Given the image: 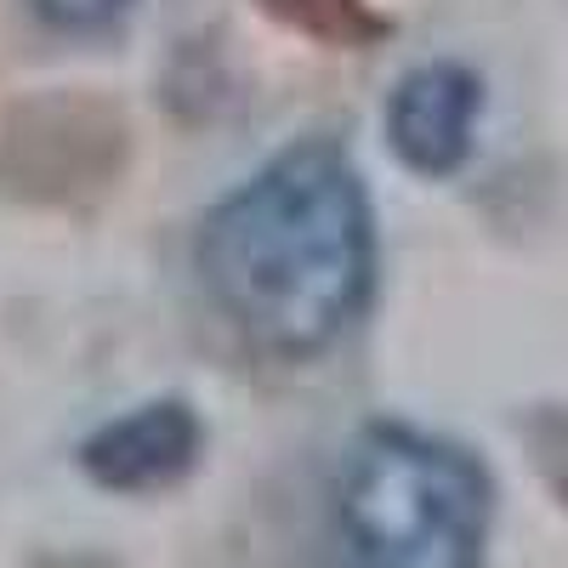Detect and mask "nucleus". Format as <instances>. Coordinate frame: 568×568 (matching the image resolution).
Listing matches in <instances>:
<instances>
[{
    "label": "nucleus",
    "instance_id": "nucleus-1",
    "mask_svg": "<svg viewBox=\"0 0 568 568\" xmlns=\"http://www.w3.org/2000/svg\"><path fill=\"white\" fill-rule=\"evenodd\" d=\"M194 267L211 307L262 358L329 353L375 296V205L353 154L329 136L273 154L205 211Z\"/></svg>",
    "mask_w": 568,
    "mask_h": 568
},
{
    "label": "nucleus",
    "instance_id": "nucleus-2",
    "mask_svg": "<svg viewBox=\"0 0 568 568\" xmlns=\"http://www.w3.org/2000/svg\"><path fill=\"white\" fill-rule=\"evenodd\" d=\"M495 529L489 466L404 420L342 449L324 506L329 568H484Z\"/></svg>",
    "mask_w": 568,
    "mask_h": 568
},
{
    "label": "nucleus",
    "instance_id": "nucleus-3",
    "mask_svg": "<svg viewBox=\"0 0 568 568\" xmlns=\"http://www.w3.org/2000/svg\"><path fill=\"white\" fill-rule=\"evenodd\" d=\"M131 160V125L109 98L45 91L0 120V187L29 205L109 194Z\"/></svg>",
    "mask_w": 568,
    "mask_h": 568
},
{
    "label": "nucleus",
    "instance_id": "nucleus-4",
    "mask_svg": "<svg viewBox=\"0 0 568 568\" xmlns=\"http://www.w3.org/2000/svg\"><path fill=\"white\" fill-rule=\"evenodd\" d=\"M205 455V420L187 398L136 404L80 444V471L109 495H160Z\"/></svg>",
    "mask_w": 568,
    "mask_h": 568
},
{
    "label": "nucleus",
    "instance_id": "nucleus-5",
    "mask_svg": "<svg viewBox=\"0 0 568 568\" xmlns=\"http://www.w3.org/2000/svg\"><path fill=\"white\" fill-rule=\"evenodd\" d=\"M484 120V80L455 58L420 63L393 85L387 142L404 171L415 176H455L478 149Z\"/></svg>",
    "mask_w": 568,
    "mask_h": 568
},
{
    "label": "nucleus",
    "instance_id": "nucleus-6",
    "mask_svg": "<svg viewBox=\"0 0 568 568\" xmlns=\"http://www.w3.org/2000/svg\"><path fill=\"white\" fill-rule=\"evenodd\" d=\"M262 18H273L278 29H291L313 45L329 52H364L387 34V18L369 0H251Z\"/></svg>",
    "mask_w": 568,
    "mask_h": 568
},
{
    "label": "nucleus",
    "instance_id": "nucleus-7",
    "mask_svg": "<svg viewBox=\"0 0 568 568\" xmlns=\"http://www.w3.org/2000/svg\"><path fill=\"white\" fill-rule=\"evenodd\" d=\"M29 7H34L45 23L69 29V34H103V29H114L120 18H131L136 0H29Z\"/></svg>",
    "mask_w": 568,
    "mask_h": 568
}]
</instances>
